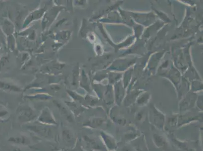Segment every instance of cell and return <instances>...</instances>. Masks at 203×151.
I'll return each mask as SVG.
<instances>
[{"label":"cell","instance_id":"cell-1","mask_svg":"<svg viewBox=\"0 0 203 151\" xmlns=\"http://www.w3.org/2000/svg\"><path fill=\"white\" fill-rule=\"evenodd\" d=\"M154 140L155 143L159 147H163L165 144L164 139L157 134L154 135Z\"/></svg>","mask_w":203,"mask_h":151}]
</instances>
